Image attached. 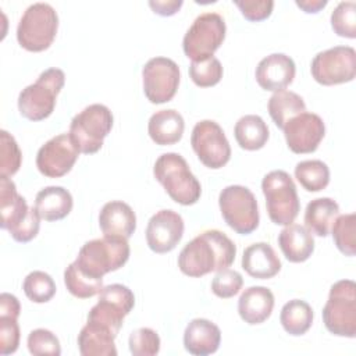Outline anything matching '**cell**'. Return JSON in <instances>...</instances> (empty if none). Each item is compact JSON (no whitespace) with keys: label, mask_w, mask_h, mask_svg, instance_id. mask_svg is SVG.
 <instances>
[{"label":"cell","mask_w":356,"mask_h":356,"mask_svg":"<svg viewBox=\"0 0 356 356\" xmlns=\"http://www.w3.org/2000/svg\"><path fill=\"white\" fill-rule=\"evenodd\" d=\"M113 114L104 104L95 103L79 111L70 124V135L79 152L92 154L100 150L113 128Z\"/></svg>","instance_id":"obj_8"},{"label":"cell","mask_w":356,"mask_h":356,"mask_svg":"<svg viewBox=\"0 0 356 356\" xmlns=\"http://www.w3.org/2000/svg\"><path fill=\"white\" fill-rule=\"evenodd\" d=\"M325 328L338 337H356V284L352 280L337 281L330 288L323 307Z\"/></svg>","instance_id":"obj_7"},{"label":"cell","mask_w":356,"mask_h":356,"mask_svg":"<svg viewBox=\"0 0 356 356\" xmlns=\"http://www.w3.org/2000/svg\"><path fill=\"white\" fill-rule=\"evenodd\" d=\"M58 15L47 3L31 4L19 18L17 40L28 51H43L49 49L57 35Z\"/></svg>","instance_id":"obj_6"},{"label":"cell","mask_w":356,"mask_h":356,"mask_svg":"<svg viewBox=\"0 0 356 356\" xmlns=\"http://www.w3.org/2000/svg\"><path fill=\"white\" fill-rule=\"evenodd\" d=\"M278 245L285 259L292 263L306 261L314 250L312 232L299 224L286 225L278 235Z\"/></svg>","instance_id":"obj_26"},{"label":"cell","mask_w":356,"mask_h":356,"mask_svg":"<svg viewBox=\"0 0 356 356\" xmlns=\"http://www.w3.org/2000/svg\"><path fill=\"white\" fill-rule=\"evenodd\" d=\"M312 76L324 86L350 82L356 75V51L350 46H334L314 56Z\"/></svg>","instance_id":"obj_11"},{"label":"cell","mask_w":356,"mask_h":356,"mask_svg":"<svg viewBox=\"0 0 356 356\" xmlns=\"http://www.w3.org/2000/svg\"><path fill=\"white\" fill-rule=\"evenodd\" d=\"M128 345L134 356H154L160 352V337L154 330L142 327L131 332Z\"/></svg>","instance_id":"obj_40"},{"label":"cell","mask_w":356,"mask_h":356,"mask_svg":"<svg viewBox=\"0 0 356 356\" xmlns=\"http://www.w3.org/2000/svg\"><path fill=\"white\" fill-rule=\"evenodd\" d=\"M149 6L156 14L168 17L174 15L182 7V0H150Z\"/></svg>","instance_id":"obj_45"},{"label":"cell","mask_w":356,"mask_h":356,"mask_svg":"<svg viewBox=\"0 0 356 356\" xmlns=\"http://www.w3.org/2000/svg\"><path fill=\"white\" fill-rule=\"evenodd\" d=\"M179 67L167 57H153L142 68L143 92L153 104L170 102L179 85Z\"/></svg>","instance_id":"obj_14"},{"label":"cell","mask_w":356,"mask_h":356,"mask_svg":"<svg viewBox=\"0 0 356 356\" xmlns=\"http://www.w3.org/2000/svg\"><path fill=\"white\" fill-rule=\"evenodd\" d=\"M221 342L220 328L207 318H193L185 328L184 346L195 356H206L217 352Z\"/></svg>","instance_id":"obj_20"},{"label":"cell","mask_w":356,"mask_h":356,"mask_svg":"<svg viewBox=\"0 0 356 356\" xmlns=\"http://www.w3.org/2000/svg\"><path fill=\"white\" fill-rule=\"evenodd\" d=\"M72 206V196L63 186H46L35 197V209L40 218L46 221L63 220L71 213Z\"/></svg>","instance_id":"obj_27"},{"label":"cell","mask_w":356,"mask_h":356,"mask_svg":"<svg viewBox=\"0 0 356 356\" xmlns=\"http://www.w3.org/2000/svg\"><path fill=\"white\" fill-rule=\"evenodd\" d=\"M236 254L235 243L218 229H207L188 242L178 256V267L188 277H203L228 268Z\"/></svg>","instance_id":"obj_1"},{"label":"cell","mask_w":356,"mask_h":356,"mask_svg":"<svg viewBox=\"0 0 356 356\" xmlns=\"http://www.w3.org/2000/svg\"><path fill=\"white\" fill-rule=\"evenodd\" d=\"M189 76L199 88H210L221 81L222 65L214 56L192 61L189 65Z\"/></svg>","instance_id":"obj_36"},{"label":"cell","mask_w":356,"mask_h":356,"mask_svg":"<svg viewBox=\"0 0 356 356\" xmlns=\"http://www.w3.org/2000/svg\"><path fill=\"white\" fill-rule=\"evenodd\" d=\"M238 145L245 150H259L268 140L270 131L260 115L248 114L241 117L234 128Z\"/></svg>","instance_id":"obj_29"},{"label":"cell","mask_w":356,"mask_h":356,"mask_svg":"<svg viewBox=\"0 0 356 356\" xmlns=\"http://www.w3.org/2000/svg\"><path fill=\"white\" fill-rule=\"evenodd\" d=\"M31 207L24 196L17 192L15 184L10 177L0 175V214L1 228L10 234L15 231L28 217Z\"/></svg>","instance_id":"obj_21"},{"label":"cell","mask_w":356,"mask_h":356,"mask_svg":"<svg viewBox=\"0 0 356 356\" xmlns=\"http://www.w3.org/2000/svg\"><path fill=\"white\" fill-rule=\"evenodd\" d=\"M128 239L107 236L88 241L78 252L75 266L88 277L103 281L104 274L121 268L129 259Z\"/></svg>","instance_id":"obj_2"},{"label":"cell","mask_w":356,"mask_h":356,"mask_svg":"<svg viewBox=\"0 0 356 356\" xmlns=\"http://www.w3.org/2000/svg\"><path fill=\"white\" fill-rule=\"evenodd\" d=\"M335 246L345 256H355L356 252V214L338 216L331 227Z\"/></svg>","instance_id":"obj_33"},{"label":"cell","mask_w":356,"mask_h":356,"mask_svg":"<svg viewBox=\"0 0 356 356\" xmlns=\"http://www.w3.org/2000/svg\"><path fill=\"white\" fill-rule=\"evenodd\" d=\"M295 3L299 8H302L305 13H309V14L318 13L321 8L327 6V0H296Z\"/></svg>","instance_id":"obj_47"},{"label":"cell","mask_w":356,"mask_h":356,"mask_svg":"<svg viewBox=\"0 0 356 356\" xmlns=\"http://www.w3.org/2000/svg\"><path fill=\"white\" fill-rule=\"evenodd\" d=\"M39 228H40V216L35 207H31V211H29L28 217L25 218V221L10 235L13 236L14 241H17L19 243H26L38 235Z\"/></svg>","instance_id":"obj_44"},{"label":"cell","mask_w":356,"mask_h":356,"mask_svg":"<svg viewBox=\"0 0 356 356\" xmlns=\"http://www.w3.org/2000/svg\"><path fill=\"white\" fill-rule=\"evenodd\" d=\"M65 82V74L60 68H47L38 79L21 90L18 110L22 117L31 121L47 118L54 107L56 99Z\"/></svg>","instance_id":"obj_4"},{"label":"cell","mask_w":356,"mask_h":356,"mask_svg":"<svg viewBox=\"0 0 356 356\" xmlns=\"http://www.w3.org/2000/svg\"><path fill=\"white\" fill-rule=\"evenodd\" d=\"M22 153L13 135L0 131V175L13 177L21 167Z\"/></svg>","instance_id":"obj_37"},{"label":"cell","mask_w":356,"mask_h":356,"mask_svg":"<svg viewBox=\"0 0 356 356\" xmlns=\"http://www.w3.org/2000/svg\"><path fill=\"white\" fill-rule=\"evenodd\" d=\"M280 323L289 335H303L313 324V309L305 300L292 299L282 306Z\"/></svg>","instance_id":"obj_31"},{"label":"cell","mask_w":356,"mask_h":356,"mask_svg":"<svg viewBox=\"0 0 356 356\" xmlns=\"http://www.w3.org/2000/svg\"><path fill=\"white\" fill-rule=\"evenodd\" d=\"M153 174L174 202L191 206L200 199V182L181 154L172 152L161 154L154 163Z\"/></svg>","instance_id":"obj_3"},{"label":"cell","mask_w":356,"mask_h":356,"mask_svg":"<svg viewBox=\"0 0 356 356\" xmlns=\"http://www.w3.org/2000/svg\"><path fill=\"white\" fill-rule=\"evenodd\" d=\"M135 305L134 292L122 284L103 286L99 292L97 303L89 310L88 321L99 323L118 335L125 316Z\"/></svg>","instance_id":"obj_12"},{"label":"cell","mask_w":356,"mask_h":356,"mask_svg":"<svg viewBox=\"0 0 356 356\" xmlns=\"http://www.w3.org/2000/svg\"><path fill=\"white\" fill-rule=\"evenodd\" d=\"M115 337L117 334L110 328L95 321H86L78 335L79 353L82 356H115Z\"/></svg>","instance_id":"obj_24"},{"label":"cell","mask_w":356,"mask_h":356,"mask_svg":"<svg viewBox=\"0 0 356 356\" xmlns=\"http://www.w3.org/2000/svg\"><path fill=\"white\" fill-rule=\"evenodd\" d=\"M28 350L33 356H58L61 353L60 341L49 330L44 328H36L29 332L26 339Z\"/></svg>","instance_id":"obj_39"},{"label":"cell","mask_w":356,"mask_h":356,"mask_svg":"<svg viewBox=\"0 0 356 356\" xmlns=\"http://www.w3.org/2000/svg\"><path fill=\"white\" fill-rule=\"evenodd\" d=\"M18 317L0 316V353L11 355L19 345Z\"/></svg>","instance_id":"obj_42"},{"label":"cell","mask_w":356,"mask_h":356,"mask_svg":"<svg viewBox=\"0 0 356 356\" xmlns=\"http://www.w3.org/2000/svg\"><path fill=\"white\" fill-rule=\"evenodd\" d=\"M242 268L253 278L268 280L280 273L281 260L271 245L266 242H256L243 250Z\"/></svg>","instance_id":"obj_23"},{"label":"cell","mask_w":356,"mask_h":356,"mask_svg":"<svg viewBox=\"0 0 356 356\" xmlns=\"http://www.w3.org/2000/svg\"><path fill=\"white\" fill-rule=\"evenodd\" d=\"M64 284L68 292L79 299L92 298L103 288V281L88 277L75 266L74 261L64 271Z\"/></svg>","instance_id":"obj_34"},{"label":"cell","mask_w":356,"mask_h":356,"mask_svg":"<svg viewBox=\"0 0 356 356\" xmlns=\"http://www.w3.org/2000/svg\"><path fill=\"white\" fill-rule=\"evenodd\" d=\"M331 26L338 36L356 38V3L341 1L331 13Z\"/></svg>","instance_id":"obj_38"},{"label":"cell","mask_w":356,"mask_h":356,"mask_svg":"<svg viewBox=\"0 0 356 356\" xmlns=\"http://www.w3.org/2000/svg\"><path fill=\"white\" fill-rule=\"evenodd\" d=\"M295 74L296 67L289 56L284 53H273L260 60L254 76L261 89L277 92L292 83Z\"/></svg>","instance_id":"obj_18"},{"label":"cell","mask_w":356,"mask_h":356,"mask_svg":"<svg viewBox=\"0 0 356 356\" xmlns=\"http://www.w3.org/2000/svg\"><path fill=\"white\" fill-rule=\"evenodd\" d=\"M222 218L235 232L252 234L259 227V206L250 189L242 185L225 186L218 196Z\"/></svg>","instance_id":"obj_9"},{"label":"cell","mask_w":356,"mask_h":356,"mask_svg":"<svg viewBox=\"0 0 356 356\" xmlns=\"http://www.w3.org/2000/svg\"><path fill=\"white\" fill-rule=\"evenodd\" d=\"M191 145L202 164L211 170L224 167L231 159V146L222 128L213 120L196 122L191 135Z\"/></svg>","instance_id":"obj_13"},{"label":"cell","mask_w":356,"mask_h":356,"mask_svg":"<svg viewBox=\"0 0 356 356\" xmlns=\"http://www.w3.org/2000/svg\"><path fill=\"white\" fill-rule=\"evenodd\" d=\"M185 129L182 115L174 110H159L149 118L147 132L150 139L160 146L174 145L181 140Z\"/></svg>","instance_id":"obj_25"},{"label":"cell","mask_w":356,"mask_h":356,"mask_svg":"<svg viewBox=\"0 0 356 356\" xmlns=\"http://www.w3.org/2000/svg\"><path fill=\"white\" fill-rule=\"evenodd\" d=\"M99 227L103 235L129 239L136 229V216L122 200L107 202L99 213Z\"/></svg>","instance_id":"obj_19"},{"label":"cell","mask_w":356,"mask_h":356,"mask_svg":"<svg viewBox=\"0 0 356 356\" xmlns=\"http://www.w3.org/2000/svg\"><path fill=\"white\" fill-rule=\"evenodd\" d=\"M273 309L274 295L266 286H249L238 300V313L250 325L264 323L271 316Z\"/></svg>","instance_id":"obj_22"},{"label":"cell","mask_w":356,"mask_h":356,"mask_svg":"<svg viewBox=\"0 0 356 356\" xmlns=\"http://www.w3.org/2000/svg\"><path fill=\"white\" fill-rule=\"evenodd\" d=\"M21 313V305L17 296L3 292L0 295V316L18 317Z\"/></svg>","instance_id":"obj_46"},{"label":"cell","mask_w":356,"mask_h":356,"mask_svg":"<svg viewBox=\"0 0 356 356\" xmlns=\"http://www.w3.org/2000/svg\"><path fill=\"white\" fill-rule=\"evenodd\" d=\"M225 21L217 13H204L195 18L186 31L182 49L192 61L211 57L225 39Z\"/></svg>","instance_id":"obj_10"},{"label":"cell","mask_w":356,"mask_h":356,"mask_svg":"<svg viewBox=\"0 0 356 356\" xmlns=\"http://www.w3.org/2000/svg\"><path fill=\"white\" fill-rule=\"evenodd\" d=\"M235 6L241 10L242 15L248 21L257 22V21H263L271 15L274 1L273 0H260V1L243 0V1H235Z\"/></svg>","instance_id":"obj_43"},{"label":"cell","mask_w":356,"mask_h":356,"mask_svg":"<svg viewBox=\"0 0 356 356\" xmlns=\"http://www.w3.org/2000/svg\"><path fill=\"white\" fill-rule=\"evenodd\" d=\"M243 285L242 275L229 268H224L217 271L216 277L211 281V291L216 296L221 299H228L235 296Z\"/></svg>","instance_id":"obj_41"},{"label":"cell","mask_w":356,"mask_h":356,"mask_svg":"<svg viewBox=\"0 0 356 356\" xmlns=\"http://www.w3.org/2000/svg\"><path fill=\"white\" fill-rule=\"evenodd\" d=\"M339 214L338 203L331 197H317L309 202L305 210L306 228L317 236H327L334 220Z\"/></svg>","instance_id":"obj_28"},{"label":"cell","mask_w":356,"mask_h":356,"mask_svg":"<svg viewBox=\"0 0 356 356\" xmlns=\"http://www.w3.org/2000/svg\"><path fill=\"white\" fill-rule=\"evenodd\" d=\"M26 298L35 303H46L56 293V284L53 278L44 271L29 273L22 284Z\"/></svg>","instance_id":"obj_35"},{"label":"cell","mask_w":356,"mask_h":356,"mask_svg":"<svg viewBox=\"0 0 356 356\" xmlns=\"http://www.w3.org/2000/svg\"><path fill=\"white\" fill-rule=\"evenodd\" d=\"M288 147L296 154L313 153L325 135L323 118L314 113H300L282 128Z\"/></svg>","instance_id":"obj_16"},{"label":"cell","mask_w":356,"mask_h":356,"mask_svg":"<svg viewBox=\"0 0 356 356\" xmlns=\"http://www.w3.org/2000/svg\"><path fill=\"white\" fill-rule=\"evenodd\" d=\"M295 178L307 192H320L330 184V168L321 160H305L296 164Z\"/></svg>","instance_id":"obj_32"},{"label":"cell","mask_w":356,"mask_h":356,"mask_svg":"<svg viewBox=\"0 0 356 356\" xmlns=\"http://www.w3.org/2000/svg\"><path fill=\"white\" fill-rule=\"evenodd\" d=\"M182 217L170 209L154 213L146 227V242L154 253H167L175 249L184 235Z\"/></svg>","instance_id":"obj_17"},{"label":"cell","mask_w":356,"mask_h":356,"mask_svg":"<svg viewBox=\"0 0 356 356\" xmlns=\"http://www.w3.org/2000/svg\"><path fill=\"white\" fill-rule=\"evenodd\" d=\"M261 191L270 220L277 225H289L300 211L296 185L284 170H274L264 175Z\"/></svg>","instance_id":"obj_5"},{"label":"cell","mask_w":356,"mask_h":356,"mask_svg":"<svg viewBox=\"0 0 356 356\" xmlns=\"http://www.w3.org/2000/svg\"><path fill=\"white\" fill-rule=\"evenodd\" d=\"M267 110L274 124L282 129L292 117L306 111V104L298 93L282 89L274 92L268 99Z\"/></svg>","instance_id":"obj_30"},{"label":"cell","mask_w":356,"mask_h":356,"mask_svg":"<svg viewBox=\"0 0 356 356\" xmlns=\"http://www.w3.org/2000/svg\"><path fill=\"white\" fill-rule=\"evenodd\" d=\"M79 149L70 134H60L49 139L36 154V167L49 178H60L71 171L79 156Z\"/></svg>","instance_id":"obj_15"}]
</instances>
